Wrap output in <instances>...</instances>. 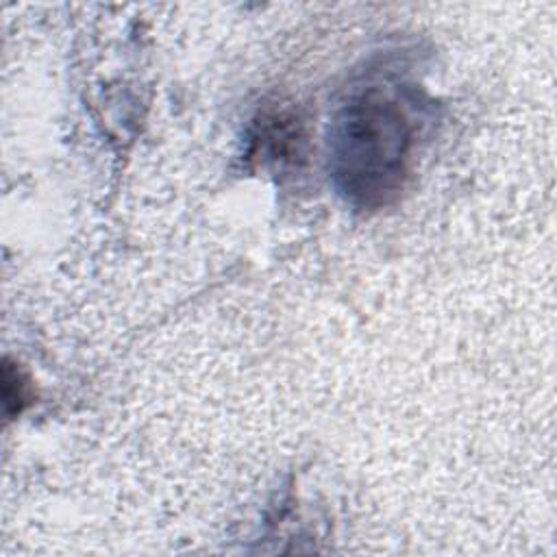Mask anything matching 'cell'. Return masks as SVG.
Returning a JSON list of instances; mask_svg holds the SVG:
<instances>
[{
    "mask_svg": "<svg viewBox=\"0 0 557 557\" xmlns=\"http://www.w3.org/2000/svg\"><path fill=\"white\" fill-rule=\"evenodd\" d=\"M418 139V120L400 94L368 87L335 113L329 128V172L357 209H381L403 191Z\"/></svg>",
    "mask_w": 557,
    "mask_h": 557,
    "instance_id": "obj_1",
    "label": "cell"
},
{
    "mask_svg": "<svg viewBox=\"0 0 557 557\" xmlns=\"http://www.w3.org/2000/svg\"><path fill=\"white\" fill-rule=\"evenodd\" d=\"M2 394H4L7 416H17L33 400L30 381L9 359H4V366H2Z\"/></svg>",
    "mask_w": 557,
    "mask_h": 557,
    "instance_id": "obj_2",
    "label": "cell"
}]
</instances>
